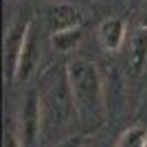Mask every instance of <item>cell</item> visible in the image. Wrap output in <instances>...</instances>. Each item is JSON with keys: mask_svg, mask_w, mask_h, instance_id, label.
I'll use <instances>...</instances> for the list:
<instances>
[{"mask_svg": "<svg viewBox=\"0 0 147 147\" xmlns=\"http://www.w3.org/2000/svg\"><path fill=\"white\" fill-rule=\"evenodd\" d=\"M75 114L86 127H97L105 117V90L97 64L90 59H73L66 66Z\"/></svg>", "mask_w": 147, "mask_h": 147, "instance_id": "6da1fadb", "label": "cell"}, {"mask_svg": "<svg viewBox=\"0 0 147 147\" xmlns=\"http://www.w3.org/2000/svg\"><path fill=\"white\" fill-rule=\"evenodd\" d=\"M117 147H147V129L143 125H132L121 132Z\"/></svg>", "mask_w": 147, "mask_h": 147, "instance_id": "9c48e42d", "label": "cell"}, {"mask_svg": "<svg viewBox=\"0 0 147 147\" xmlns=\"http://www.w3.org/2000/svg\"><path fill=\"white\" fill-rule=\"evenodd\" d=\"M53 147H84V136H70V138H64L57 145Z\"/></svg>", "mask_w": 147, "mask_h": 147, "instance_id": "8fae6325", "label": "cell"}, {"mask_svg": "<svg viewBox=\"0 0 147 147\" xmlns=\"http://www.w3.org/2000/svg\"><path fill=\"white\" fill-rule=\"evenodd\" d=\"M46 22H49V31L57 33V31H66V29H75L81 26V11L75 5L68 2H59L53 5L46 13Z\"/></svg>", "mask_w": 147, "mask_h": 147, "instance_id": "8992f818", "label": "cell"}, {"mask_svg": "<svg viewBox=\"0 0 147 147\" xmlns=\"http://www.w3.org/2000/svg\"><path fill=\"white\" fill-rule=\"evenodd\" d=\"M81 37V26H75V29H66V31H57V33H51V44L57 53H73L77 51Z\"/></svg>", "mask_w": 147, "mask_h": 147, "instance_id": "ba28073f", "label": "cell"}, {"mask_svg": "<svg viewBox=\"0 0 147 147\" xmlns=\"http://www.w3.org/2000/svg\"><path fill=\"white\" fill-rule=\"evenodd\" d=\"M42 97L37 90H31L24 99L22 117H20V141L26 145H33L42 132Z\"/></svg>", "mask_w": 147, "mask_h": 147, "instance_id": "7a4b0ae2", "label": "cell"}, {"mask_svg": "<svg viewBox=\"0 0 147 147\" xmlns=\"http://www.w3.org/2000/svg\"><path fill=\"white\" fill-rule=\"evenodd\" d=\"M29 31H31V20H16L5 35V64H7V77H9V81L16 79L20 53L24 49Z\"/></svg>", "mask_w": 147, "mask_h": 147, "instance_id": "3957f363", "label": "cell"}, {"mask_svg": "<svg viewBox=\"0 0 147 147\" xmlns=\"http://www.w3.org/2000/svg\"><path fill=\"white\" fill-rule=\"evenodd\" d=\"M138 2H143V0H132V5H138Z\"/></svg>", "mask_w": 147, "mask_h": 147, "instance_id": "7c38bea8", "label": "cell"}, {"mask_svg": "<svg viewBox=\"0 0 147 147\" xmlns=\"http://www.w3.org/2000/svg\"><path fill=\"white\" fill-rule=\"evenodd\" d=\"M40 55H42V44H40V37H37L35 29L31 26L29 37L24 42V49L20 53V61H18V70H16V79L26 81L31 75L37 70V64H40Z\"/></svg>", "mask_w": 147, "mask_h": 147, "instance_id": "277c9868", "label": "cell"}, {"mask_svg": "<svg viewBox=\"0 0 147 147\" xmlns=\"http://www.w3.org/2000/svg\"><path fill=\"white\" fill-rule=\"evenodd\" d=\"M147 68V24H141L132 33L127 53V70L132 77H141Z\"/></svg>", "mask_w": 147, "mask_h": 147, "instance_id": "5b68a950", "label": "cell"}, {"mask_svg": "<svg viewBox=\"0 0 147 147\" xmlns=\"http://www.w3.org/2000/svg\"><path fill=\"white\" fill-rule=\"evenodd\" d=\"M127 37V26L123 18H108L99 26V42L108 53H117Z\"/></svg>", "mask_w": 147, "mask_h": 147, "instance_id": "52a82bcc", "label": "cell"}, {"mask_svg": "<svg viewBox=\"0 0 147 147\" xmlns=\"http://www.w3.org/2000/svg\"><path fill=\"white\" fill-rule=\"evenodd\" d=\"M5 147H24V143L20 141V136H16L13 129H7L5 132Z\"/></svg>", "mask_w": 147, "mask_h": 147, "instance_id": "30bf717a", "label": "cell"}]
</instances>
